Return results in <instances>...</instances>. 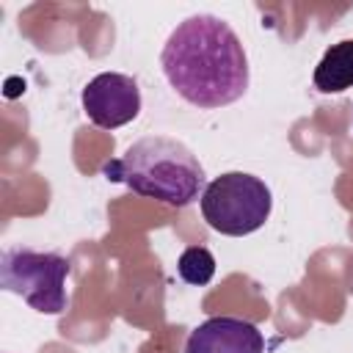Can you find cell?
<instances>
[{
  "instance_id": "3",
  "label": "cell",
  "mask_w": 353,
  "mask_h": 353,
  "mask_svg": "<svg viewBox=\"0 0 353 353\" xmlns=\"http://www.w3.org/2000/svg\"><path fill=\"white\" fill-rule=\"evenodd\" d=\"M66 276L69 259L55 251L11 245L0 256V287L41 314H61L66 309Z\"/></svg>"
},
{
  "instance_id": "8",
  "label": "cell",
  "mask_w": 353,
  "mask_h": 353,
  "mask_svg": "<svg viewBox=\"0 0 353 353\" xmlns=\"http://www.w3.org/2000/svg\"><path fill=\"white\" fill-rule=\"evenodd\" d=\"M176 273H179L182 281H188L193 287H204L215 276V256L204 245H190L179 254Z\"/></svg>"
},
{
  "instance_id": "2",
  "label": "cell",
  "mask_w": 353,
  "mask_h": 353,
  "mask_svg": "<svg viewBox=\"0 0 353 353\" xmlns=\"http://www.w3.org/2000/svg\"><path fill=\"white\" fill-rule=\"evenodd\" d=\"M102 174L110 182H121L132 193L168 207H188L207 188L199 157L182 141L168 135H146L135 141L121 157L108 160Z\"/></svg>"
},
{
  "instance_id": "4",
  "label": "cell",
  "mask_w": 353,
  "mask_h": 353,
  "mask_svg": "<svg viewBox=\"0 0 353 353\" xmlns=\"http://www.w3.org/2000/svg\"><path fill=\"white\" fill-rule=\"evenodd\" d=\"M199 204L207 226L229 237H243L265 226L273 196L259 176L245 171H226L204 188Z\"/></svg>"
},
{
  "instance_id": "6",
  "label": "cell",
  "mask_w": 353,
  "mask_h": 353,
  "mask_svg": "<svg viewBox=\"0 0 353 353\" xmlns=\"http://www.w3.org/2000/svg\"><path fill=\"white\" fill-rule=\"evenodd\" d=\"M185 353H265V336L251 320L221 314L190 331Z\"/></svg>"
},
{
  "instance_id": "1",
  "label": "cell",
  "mask_w": 353,
  "mask_h": 353,
  "mask_svg": "<svg viewBox=\"0 0 353 353\" xmlns=\"http://www.w3.org/2000/svg\"><path fill=\"white\" fill-rule=\"evenodd\" d=\"M160 66L168 85L204 110L232 105L248 88L243 41L215 14H193L179 22L163 44Z\"/></svg>"
},
{
  "instance_id": "5",
  "label": "cell",
  "mask_w": 353,
  "mask_h": 353,
  "mask_svg": "<svg viewBox=\"0 0 353 353\" xmlns=\"http://www.w3.org/2000/svg\"><path fill=\"white\" fill-rule=\"evenodd\" d=\"M80 99L91 124L102 130L124 127L141 113V88L130 74L121 72H102L91 77Z\"/></svg>"
},
{
  "instance_id": "7",
  "label": "cell",
  "mask_w": 353,
  "mask_h": 353,
  "mask_svg": "<svg viewBox=\"0 0 353 353\" xmlns=\"http://www.w3.org/2000/svg\"><path fill=\"white\" fill-rule=\"evenodd\" d=\"M312 80L320 94H339L353 88V39L331 44L314 66Z\"/></svg>"
}]
</instances>
